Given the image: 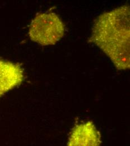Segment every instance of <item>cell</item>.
<instances>
[{
    "label": "cell",
    "instance_id": "6da1fadb",
    "mask_svg": "<svg viewBox=\"0 0 130 146\" xmlns=\"http://www.w3.org/2000/svg\"><path fill=\"white\" fill-rule=\"evenodd\" d=\"M130 6L123 5L99 15L94 21L89 41L98 46L117 69H129Z\"/></svg>",
    "mask_w": 130,
    "mask_h": 146
},
{
    "label": "cell",
    "instance_id": "277c9868",
    "mask_svg": "<svg viewBox=\"0 0 130 146\" xmlns=\"http://www.w3.org/2000/svg\"><path fill=\"white\" fill-rule=\"evenodd\" d=\"M24 73L18 64L0 60V97L21 83Z\"/></svg>",
    "mask_w": 130,
    "mask_h": 146
},
{
    "label": "cell",
    "instance_id": "7a4b0ae2",
    "mask_svg": "<svg viewBox=\"0 0 130 146\" xmlns=\"http://www.w3.org/2000/svg\"><path fill=\"white\" fill-rule=\"evenodd\" d=\"M65 27L55 13H39L31 22L29 35L30 39L42 46L56 44L65 34Z\"/></svg>",
    "mask_w": 130,
    "mask_h": 146
},
{
    "label": "cell",
    "instance_id": "3957f363",
    "mask_svg": "<svg viewBox=\"0 0 130 146\" xmlns=\"http://www.w3.org/2000/svg\"><path fill=\"white\" fill-rule=\"evenodd\" d=\"M99 132L91 121L75 127L70 135L67 146H101Z\"/></svg>",
    "mask_w": 130,
    "mask_h": 146
}]
</instances>
